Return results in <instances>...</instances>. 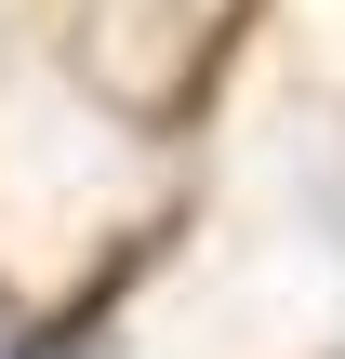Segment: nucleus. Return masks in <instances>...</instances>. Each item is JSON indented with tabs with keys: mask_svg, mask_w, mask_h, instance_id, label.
<instances>
[{
	"mask_svg": "<svg viewBox=\"0 0 345 359\" xmlns=\"http://www.w3.org/2000/svg\"><path fill=\"white\" fill-rule=\"evenodd\" d=\"M106 306H120V266H106V280H93V293H80L66 320H40V333H27V346H13V359H80V333H93Z\"/></svg>",
	"mask_w": 345,
	"mask_h": 359,
	"instance_id": "nucleus-1",
	"label": "nucleus"
}]
</instances>
